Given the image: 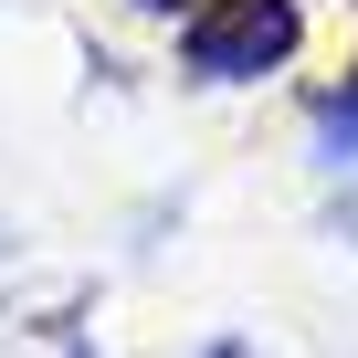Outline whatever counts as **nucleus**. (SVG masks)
Returning <instances> with one entry per match:
<instances>
[{"mask_svg": "<svg viewBox=\"0 0 358 358\" xmlns=\"http://www.w3.org/2000/svg\"><path fill=\"white\" fill-rule=\"evenodd\" d=\"M285 43H295V11H285V0H211V11L190 22V64L201 74H264Z\"/></svg>", "mask_w": 358, "mask_h": 358, "instance_id": "obj_1", "label": "nucleus"}]
</instances>
